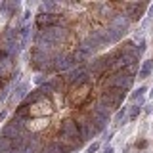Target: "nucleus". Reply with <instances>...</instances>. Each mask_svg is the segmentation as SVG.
Instances as JSON below:
<instances>
[{
	"mask_svg": "<svg viewBox=\"0 0 153 153\" xmlns=\"http://www.w3.org/2000/svg\"><path fill=\"white\" fill-rule=\"evenodd\" d=\"M61 136L67 138V140H73L76 149L82 147V143H84V140L80 138V132H79V124H76V121H71V119L61 123Z\"/></svg>",
	"mask_w": 153,
	"mask_h": 153,
	"instance_id": "obj_1",
	"label": "nucleus"
},
{
	"mask_svg": "<svg viewBox=\"0 0 153 153\" xmlns=\"http://www.w3.org/2000/svg\"><path fill=\"white\" fill-rule=\"evenodd\" d=\"M107 88H121V90H128L134 82V76L128 75L126 71H117V73L109 75V79L105 80Z\"/></svg>",
	"mask_w": 153,
	"mask_h": 153,
	"instance_id": "obj_2",
	"label": "nucleus"
},
{
	"mask_svg": "<svg viewBox=\"0 0 153 153\" xmlns=\"http://www.w3.org/2000/svg\"><path fill=\"white\" fill-rule=\"evenodd\" d=\"M126 98V90H121V88H107L102 96V102H105L111 109H119V105L124 102Z\"/></svg>",
	"mask_w": 153,
	"mask_h": 153,
	"instance_id": "obj_3",
	"label": "nucleus"
},
{
	"mask_svg": "<svg viewBox=\"0 0 153 153\" xmlns=\"http://www.w3.org/2000/svg\"><path fill=\"white\" fill-rule=\"evenodd\" d=\"M111 65H113V57H111V54H107V56L92 59V63L88 65V71L92 75H103L107 69H111Z\"/></svg>",
	"mask_w": 153,
	"mask_h": 153,
	"instance_id": "obj_4",
	"label": "nucleus"
},
{
	"mask_svg": "<svg viewBox=\"0 0 153 153\" xmlns=\"http://www.w3.org/2000/svg\"><path fill=\"white\" fill-rule=\"evenodd\" d=\"M71 69H75L73 56H65V54L54 56V71H59V73H69Z\"/></svg>",
	"mask_w": 153,
	"mask_h": 153,
	"instance_id": "obj_5",
	"label": "nucleus"
},
{
	"mask_svg": "<svg viewBox=\"0 0 153 153\" xmlns=\"http://www.w3.org/2000/svg\"><path fill=\"white\" fill-rule=\"evenodd\" d=\"M76 124H79V132H80V138L86 142V140H92V138L98 136V130H96V126L92 124V121L90 119H80V121H76Z\"/></svg>",
	"mask_w": 153,
	"mask_h": 153,
	"instance_id": "obj_6",
	"label": "nucleus"
},
{
	"mask_svg": "<svg viewBox=\"0 0 153 153\" xmlns=\"http://www.w3.org/2000/svg\"><path fill=\"white\" fill-rule=\"evenodd\" d=\"M109 27H115V29H119V31L126 33L128 27H130V19H128L126 13H113L111 21H109Z\"/></svg>",
	"mask_w": 153,
	"mask_h": 153,
	"instance_id": "obj_7",
	"label": "nucleus"
},
{
	"mask_svg": "<svg viewBox=\"0 0 153 153\" xmlns=\"http://www.w3.org/2000/svg\"><path fill=\"white\" fill-rule=\"evenodd\" d=\"M126 16L130 21H138V19H142L143 16V10L147 8V4H126Z\"/></svg>",
	"mask_w": 153,
	"mask_h": 153,
	"instance_id": "obj_8",
	"label": "nucleus"
},
{
	"mask_svg": "<svg viewBox=\"0 0 153 153\" xmlns=\"http://www.w3.org/2000/svg\"><path fill=\"white\" fill-rule=\"evenodd\" d=\"M111 111H113V109L109 107L105 102H102V100H100L98 103H94V107H92V113L100 115V117L105 119V121H109V119H111Z\"/></svg>",
	"mask_w": 153,
	"mask_h": 153,
	"instance_id": "obj_9",
	"label": "nucleus"
},
{
	"mask_svg": "<svg viewBox=\"0 0 153 153\" xmlns=\"http://www.w3.org/2000/svg\"><path fill=\"white\" fill-rule=\"evenodd\" d=\"M21 134H25V132H21L19 128L16 126V124H12V123H8L6 126L2 128V134H0V138H8V140H16L17 136H21Z\"/></svg>",
	"mask_w": 153,
	"mask_h": 153,
	"instance_id": "obj_10",
	"label": "nucleus"
},
{
	"mask_svg": "<svg viewBox=\"0 0 153 153\" xmlns=\"http://www.w3.org/2000/svg\"><path fill=\"white\" fill-rule=\"evenodd\" d=\"M98 48H100V46L96 44V42H94L90 36H88V38H84V40L79 44V50H80V52H84V54H88L90 57L96 54V50H98Z\"/></svg>",
	"mask_w": 153,
	"mask_h": 153,
	"instance_id": "obj_11",
	"label": "nucleus"
},
{
	"mask_svg": "<svg viewBox=\"0 0 153 153\" xmlns=\"http://www.w3.org/2000/svg\"><path fill=\"white\" fill-rule=\"evenodd\" d=\"M103 33H105V36H107V42H119L124 35L123 31H119V29H115V27H107Z\"/></svg>",
	"mask_w": 153,
	"mask_h": 153,
	"instance_id": "obj_12",
	"label": "nucleus"
},
{
	"mask_svg": "<svg viewBox=\"0 0 153 153\" xmlns=\"http://www.w3.org/2000/svg\"><path fill=\"white\" fill-rule=\"evenodd\" d=\"M4 50L8 52V56L10 57H16L19 52H21V44H19V42H4Z\"/></svg>",
	"mask_w": 153,
	"mask_h": 153,
	"instance_id": "obj_13",
	"label": "nucleus"
},
{
	"mask_svg": "<svg viewBox=\"0 0 153 153\" xmlns=\"http://www.w3.org/2000/svg\"><path fill=\"white\" fill-rule=\"evenodd\" d=\"M90 38H92V40H94L100 48L105 46V44H109V42H107V36H105L103 31H92V33H90Z\"/></svg>",
	"mask_w": 153,
	"mask_h": 153,
	"instance_id": "obj_14",
	"label": "nucleus"
},
{
	"mask_svg": "<svg viewBox=\"0 0 153 153\" xmlns=\"http://www.w3.org/2000/svg\"><path fill=\"white\" fill-rule=\"evenodd\" d=\"M27 90H29V86L25 84V82H19L17 86H16V92H13V102H17V100H23V98H27Z\"/></svg>",
	"mask_w": 153,
	"mask_h": 153,
	"instance_id": "obj_15",
	"label": "nucleus"
},
{
	"mask_svg": "<svg viewBox=\"0 0 153 153\" xmlns=\"http://www.w3.org/2000/svg\"><path fill=\"white\" fill-rule=\"evenodd\" d=\"M151 71H153V59H146L143 65H142V69L138 71V76H140V79H147V76L151 75Z\"/></svg>",
	"mask_w": 153,
	"mask_h": 153,
	"instance_id": "obj_16",
	"label": "nucleus"
},
{
	"mask_svg": "<svg viewBox=\"0 0 153 153\" xmlns=\"http://www.w3.org/2000/svg\"><path fill=\"white\" fill-rule=\"evenodd\" d=\"M12 67H13L12 57H10V59L0 61V79H2V80H4V76H8L10 73H12Z\"/></svg>",
	"mask_w": 153,
	"mask_h": 153,
	"instance_id": "obj_17",
	"label": "nucleus"
},
{
	"mask_svg": "<svg viewBox=\"0 0 153 153\" xmlns=\"http://www.w3.org/2000/svg\"><path fill=\"white\" fill-rule=\"evenodd\" d=\"M50 153H69L71 149L65 146V143H61V142H54V143H50V146L46 147Z\"/></svg>",
	"mask_w": 153,
	"mask_h": 153,
	"instance_id": "obj_18",
	"label": "nucleus"
},
{
	"mask_svg": "<svg viewBox=\"0 0 153 153\" xmlns=\"http://www.w3.org/2000/svg\"><path fill=\"white\" fill-rule=\"evenodd\" d=\"M126 119H128V107H123V109H119V111L115 113L113 123L115 124H124V123H126Z\"/></svg>",
	"mask_w": 153,
	"mask_h": 153,
	"instance_id": "obj_19",
	"label": "nucleus"
},
{
	"mask_svg": "<svg viewBox=\"0 0 153 153\" xmlns=\"http://www.w3.org/2000/svg\"><path fill=\"white\" fill-rule=\"evenodd\" d=\"M57 8H59V6H57L56 2H48V0L40 4V10H42L44 13H56V10H57Z\"/></svg>",
	"mask_w": 153,
	"mask_h": 153,
	"instance_id": "obj_20",
	"label": "nucleus"
},
{
	"mask_svg": "<svg viewBox=\"0 0 153 153\" xmlns=\"http://www.w3.org/2000/svg\"><path fill=\"white\" fill-rule=\"evenodd\" d=\"M140 113H142V105L134 103V105H130V107H128V119H130V121H134V119H136Z\"/></svg>",
	"mask_w": 153,
	"mask_h": 153,
	"instance_id": "obj_21",
	"label": "nucleus"
},
{
	"mask_svg": "<svg viewBox=\"0 0 153 153\" xmlns=\"http://www.w3.org/2000/svg\"><path fill=\"white\" fill-rule=\"evenodd\" d=\"M10 151H12V140L0 138V153H10Z\"/></svg>",
	"mask_w": 153,
	"mask_h": 153,
	"instance_id": "obj_22",
	"label": "nucleus"
},
{
	"mask_svg": "<svg viewBox=\"0 0 153 153\" xmlns=\"http://www.w3.org/2000/svg\"><path fill=\"white\" fill-rule=\"evenodd\" d=\"M48 82L52 84L54 92H61V88H63V82H65V80L61 79V76H57V79H52V80H48Z\"/></svg>",
	"mask_w": 153,
	"mask_h": 153,
	"instance_id": "obj_23",
	"label": "nucleus"
},
{
	"mask_svg": "<svg viewBox=\"0 0 153 153\" xmlns=\"http://www.w3.org/2000/svg\"><path fill=\"white\" fill-rule=\"evenodd\" d=\"M100 13H102V16H105V17H113V13H111V6H109V4H102V6H100Z\"/></svg>",
	"mask_w": 153,
	"mask_h": 153,
	"instance_id": "obj_24",
	"label": "nucleus"
},
{
	"mask_svg": "<svg viewBox=\"0 0 153 153\" xmlns=\"http://www.w3.org/2000/svg\"><path fill=\"white\" fill-rule=\"evenodd\" d=\"M98 149H100V143H98V142H94V143H90V146H88V149H86V153H96Z\"/></svg>",
	"mask_w": 153,
	"mask_h": 153,
	"instance_id": "obj_25",
	"label": "nucleus"
},
{
	"mask_svg": "<svg viewBox=\"0 0 153 153\" xmlns=\"http://www.w3.org/2000/svg\"><path fill=\"white\" fill-rule=\"evenodd\" d=\"M35 82H36L38 86H42V84L46 82V76H44V75H38V76H35Z\"/></svg>",
	"mask_w": 153,
	"mask_h": 153,
	"instance_id": "obj_26",
	"label": "nucleus"
},
{
	"mask_svg": "<svg viewBox=\"0 0 153 153\" xmlns=\"http://www.w3.org/2000/svg\"><path fill=\"white\" fill-rule=\"evenodd\" d=\"M103 153H115L113 146H105V147H103Z\"/></svg>",
	"mask_w": 153,
	"mask_h": 153,
	"instance_id": "obj_27",
	"label": "nucleus"
},
{
	"mask_svg": "<svg viewBox=\"0 0 153 153\" xmlns=\"http://www.w3.org/2000/svg\"><path fill=\"white\" fill-rule=\"evenodd\" d=\"M111 136H113V132H103V140H105V142L111 140Z\"/></svg>",
	"mask_w": 153,
	"mask_h": 153,
	"instance_id": "obj_28",
	"label": "nucleus"
},
{
	"mask_svg": "<svg viewBox=\"0 0 153 153\" xmlns=\"http://www.w3.org/2000/svg\"><path fill=\"white\" fill-rule=\"evenodd\" d=\"M143 107H146V109H143V111H146V113H151V109H153V105H143Z\"/></svg>",
	"mask_w": 153,
	"mask_h": 153,
	"instance_id": "obj_29",
	"label": "nucleus"
},
{
	"mask_svg": "<svg viewBox=\"0 0 153 153\" xmlns=\"http://www.w3.org/2000/svg\"><path fill=\"white\" fill-rule=\"evenodd\" d=\"M4 117H6V111H0V123L4 121Z\"/></svg>",
	"mask_w": 153,
	"mask_h": 153,
	"instance_id": "obj_30",
	"label": "nucleus"
},
{
	"mask_svg": "<svg viewBox=\"0 0 153 153\" xmlns=\"http://www.w3.org/2000/svg\"><path fill=\"white\" fill-rule=\"evenodd\" d=\"M149 17H153V6H149V13H147Z\"/></svg>",
	"mask_w": 153,
	"mask_h": 153,
	"instance_id": "obj_31",
	"label": "nucleus"
},
{
	"mask_svg": "<svg viewBox=\"0 0 153 153\" xmlns=\"http://www.w3.org/2000/svg\"><path fill=\"white\" fill-rule=\"evenodd\" d=\"M149 98H151V100H153V88H151V92H149Z\"/></svg>",
	"mask_w": 153,
	"mask_h": 153,
	"instance_id": "obj_32",
	"label": "nucleus"
},
{
	"mask_svg": "<svg viewBox=\"0 0 153 153\" xmlns=\"http://www.w3.org/2000/svg\"><path fill=\"white\" fill-rule=\"evenodd\" d=\"M40 153H50V151H48V149H44V151H40Z\"/></svg>",
	"mask_w": 153,
	"mask_h": 153,
	"instance_id": "obj_33",
	"label": "nucleus"
}]
</instances>
